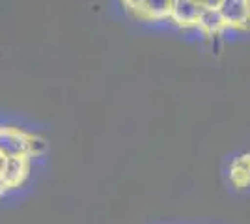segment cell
Returning <instances> with one entry per match:
<instances>
[{
  "mask_svg": "<svg viewBox=\"0 0 250 224\" xmlns=\"http://www.w3.org/2000/svg\"><path fill=\"white\" fill-rule=\"evenodd\" d=\"M49 149L40 131L0 120V202L22 192Z\"/></svg>",
  "mask_w": 250,
  "mask_h": 224,
  "instance_id": "6da1fadb",
  "label": "cell"
},
{
  "mask_svg": "<svg viewBox=\"0 0 250 224\" xmlns=\"http://www.w3.org/2000/svg\"><path fill=\"white\" fill-rule=\"evenodd\" d=\"M217 13L226 28V34L250 30V0H222Z\"/></svg>",
  "mask_w": 250,
  "mask_h": 224,
  "instance_id": "7a4b0ae2",
  "label": "cell"
},
{
  "mask_svg": "<svg viewBox=\"0 0 250 224\" xmlns=\"http://www.w3.org/2000/svg\"><path fill=\"white\" fill-rule=\"evenodd\" d=\"M202 15H204V10L200 8L196 0H174L167 24L181 32H198Z\"/></svg>",
  "mask_w": 250,
  "mask_h": 224,
  "instance_id": "3957f363",
  "label": "cell"
},
{
  "mask_svg": "<svg viewBox=\"0 0 250 224\" xmlns=\"http://www.w3.org/2000/svg\"><path fill=\"white\" fill-rule=\"evenodd\" d=\"M172 2L174 0H146L142 10L138 11L135 21L144 22V24H167L168 21V13L172 8Z\"/></svg>",
  "mask_w": 250,
  "mask_h": 224,
  "instance_id": "277c9868",
  "label": "cell"
},
{
  "mask_svg": "<svg viewBox=\"0 0 250 224\" xmlns=\"http://www.w3.org/2000/svg\"><path fill=\"white\" fill-rule=\"evenodd\" d=\"M228 180L231 187L237 191H245L250 187V151L235 155L229 161L228 166Z\"/></svg>",
  "mask_w": 250,
  "mask_h": 224,
  "instance_id": "5b68a950",
  "label": "cell"
},
{
  "mask_svg": "<svg viewBox=\"0 0 250 224\" xmlns=\"http://www.w3.org/2000/svg\"><path fill=\"white\" fill-rule=\"evenodd\" d=\"M144 2L146 0H118V6L124 10V13L127 17H131L135 21L138 11L142 10V6H144Z\"/></svg>",
  "mask_w": 250,
  "mask_h": 224,
  "instance_id": "8992f818",
  "label": "cell"
},
{
  "mask_svg": "<svg viewBox=\"0 0 250 224\" xmlns=\"http://www.w3.org/2000/svg\"><path fill=\"white\" fill-rule=\"evenodd\" d=\"M196 2L204 11H217L222 4V0H196Z\"/></svg>",
  "mask_w": 250,
  "mask_h": 224,
  "instance_id": "52a82bcc",
  "label": "cell"
}]
</instances>
